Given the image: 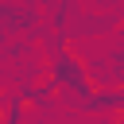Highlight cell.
<instances>
[{"mask_svg": "<svg viewBox=\"0 0 124 124\" xmlns=\"http://www.w3.org/2000/svg\"><path fill=\"white\" fill-rule=\"evenodd\" d=\"M23 120V101H8V108H4V124H19Z\"/></svg>", "mask_w": 124, "mask_h": 124, "instance_id": "cell-2", "label": "cell"}, {"mask_svg": "<svg viewBox=\"0 0 124 124\" xmlns=\"http://www.w3.org/2000/svg\"><path fill=\"white\" fill-rule=\"evenodd\" d=\"M116 124H124V116H120V120H116Z\"/></svg>", "mask_w": 124, "mask_h": 124, "instance_id": "cell-4", "label": "cell"}, {"mask_svg": "<svg viewBox=\"0 0 124 124\" xmlns=\"http://www.w3.org/2000/svg\"><path fill=\"white\" fill-rule=\"evenodd\" d=\"M4 108H8V97H4V93H0V116H4Z\"/></svg>", "mask_w": 124, "mask_h": 124, "instance_id": "cell-3", "label": "cell"}, {"mask_svg": "<svg viewBox=\"0 0 124 124\" xmlns=\"http://www.w3.org/2000/svg\"><path fill=\"white\" fill-rule=\"evenodd\" d=\"M50 85H66V89H85V78H81V66L70 58V54H62L58 58V66H54V78H50Z\"/></svg>", "mask_w": 124, "mask_h": 124, "instance_id": "cell-1", "label": "cell"}, {"mask_svg": "<svg viewBox=\"0 0 124 124\" xmlns=\"http://www.w3.org/2000/svg\"><path fill=\"white\" fill-rule=\"evenodd\" d=\"M120 105H124V97H120Z\"/></svg>", "mask_w": 124, "mask_h": 124, "instance_id": "cell-5", "label": "cell"}]
</instances>
